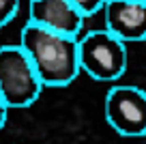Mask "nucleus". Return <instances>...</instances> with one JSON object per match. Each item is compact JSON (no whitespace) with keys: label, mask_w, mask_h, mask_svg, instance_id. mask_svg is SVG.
Returning a JSON list of instances; mask_svg holds the SVG:
<instances>
[{"label":"nucleus","mask_w":146,"mask_h":144,"mask_svg":"<svg viewBox=\"0 0 146 144\" xmlns=\"http://www.w3.org/2000/svg\"><path fill=\"white\" fill-rule=\"evenodd\" d=\"M71 2L78 7V11L84 15V17H90V15L99 13V11L103 9L108 0H71Z\"/></svg>","instance_id":"obj_8"},{"label":"nucleus","mask_w":146,"mask_h":144,"mask_svg":"<svg viewBox=\"0 0 146 144\" xmlns=\"http://www.w3.org/2000/svg\"><path fill=\"white\" fill-rule=\"evenodd\" d=\"M80 67L99 82H114L127 71V47L112 32L92 30L80 39Z\"/></svg>","instance_id":"obj_3"},{"label":"nucleus","mask_w":146,"mask_h":144,"mask_svg":"<svg viewBox=\"0 0 146 144\" xmlns=\"http://www.w3.org/2000/svg\"><path fill=\"white\" fill-rule=\"evenodd\" d=\"M105 118L120 135H146V93L137 86L110 88L105 97Z\"/></svg>","instance_id":"obj_4"},{"label":"nucleus","mask_w":146,"mask_h":144,"mask_svg":"<svg viewBox=\"0 0 146 144\" xmlns=\"http://www.w3.org/2000/svg\"><path fill=\"white\" fill-rule=\"evenodd\" d=\"M105 30L123 43L146 39V5L133 0H108L103 7Z\"/></svg>","instance_id":"obj_6"},{"label":"nucleus","mask_w":146,"mask_h":144,"mask_svg":"<svg viewBox=\"0 0 146 144\" xmlns=\"http://www.w3.org/2000/svg\"><path fill=\"white\" fill-rule=\"evenodd\" d=\"M28 13H30V19H28L30 24H36L45 30L64 37L80 39L84 15L71 0H30Z\"/></svg>","instance_id":"obj_5"},{"label":"nucleus","mask_w":146,"mask_h":144,"mask_svg":"<svg viewBox=\"0 0 146 144\" xmlns=\"http://www.w3.org/2000/svg\"><path fill=\"white\" fill-rule=\"evenodd\" d=\"M133 2H142V5H146V0H133Z\"/></svg>","instance_id":"obj_10"},{"label":"nucleus","mask_w":146,"mask_h":144,"mask_svg":"<svg viewBox=\"0 0 146 144\" xmlns=\"http://www.w3.org/2000/svg\"><path fill=\"white\" fill-rule=\"evenodd\" d=\"M19 11V0H0V28L7 26Z\"/></svg>","instance_id":"obj_7"},{"label":"nucleus","mask_w":146,"mask_h":144,"mask_svg":"<svg viewBox=\"0 0 146 144\" xmlns=\"http://www.w3.org/2000/svg\"><path fill=\"white\" fill-rule=\"evenodd\" d=\"M43 90V82L22 45H0V95L7 108H28Z\"/></svg>","instance_id":"obj_2"},{"label":"nucleus","mask_w":146,"mask_h":144,"mask_svg":"<svg viewBox=\"0 0 146 144\" xmlns=\"http://www.w3.org/2000/svg\"><path fill=\"white\" fill-rule=\"evenodd\" d=\"M7 112H9V108H7L5 99H2V95H0V129H2L5 123H7Z\"/></svg>","instance_id":"obj_9"},{"label":"nucleus","mask_w":146,"mask_h":144,"mask_svg":"<svg viewBox=\"0 0 146 144\" xmlns=\"http://www.w3.org/2000/svg\"><path fill=\"white\" fill-rule=\"evenodd\" d=\"M19 45L32 60L43 86H67L80 75V39L45 30L28 22Z\"/></svg>","instance_id":"obj_1"}]
</instances>
